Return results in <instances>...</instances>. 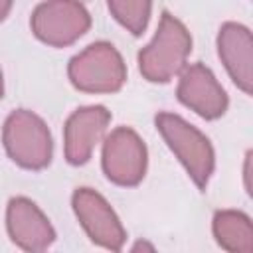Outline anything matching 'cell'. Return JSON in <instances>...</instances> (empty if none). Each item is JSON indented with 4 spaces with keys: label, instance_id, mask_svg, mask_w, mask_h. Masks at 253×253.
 Listing matches in <instances>:
<instances>
[{
    "label": "cell",
    "instance_id": "obj_7",
    "mask_svg": "<svg viewBox=\"0 0 253 253\" xmlns=\"http://www.w3.org/2000/svg\"><path fill=\"white\" fill-rule=\"evenodd\" d=\"M73 213L87 233V237L107 249V251H121L126 241V231L111 208V204L93 188H77L71 196Z\"/></svg>",
    "mask_w": 253,
    "mask_h": 253
},
{
    "label": "cell",
    "instance_id": "obj_15",
    "mask_svg": "<svg viewBox=\"0 0 253 253\" xmlns=\"http://www.w3.org/2000/svg\"><path fill=\"white\" fill-rule=\"evenodd\" d=\"M144 247H146V249H150V251H152V249H154V247H152V245H148V243H140V241H138V243H136V245H134V247H132V251H136V249H144Z\"/></svg>",
    "mask_w": 253,
    "mask_h": 253
},
{
    "label": "cell",
    "instance_id": "obj_12",
    "mask_svg": "<svg viewBox=\"0 0 253 253\" xmlns=\"http://www.w3.org/2000/svg\"><path fill=\"white\" fill-rule=\"evenodd\" d=\"M211 233L217 245L225 251H253V223L251 217L239 210H217L211 217Z\"/></svg>",
    "mask_w": 253,
    "mask_h": 253
},
{
    "label": "cell",
    "instance_id": "obj_14",
    "mask_svg": "<svg viewBox=\"0 0 253 253\" xmlns=\"http://www.w3.org/2000/svg\"><path fill=\"white\" fill-rule=\"evenodd\" d=\"M12 4H14V0H0V22L6 20V16L12 10Z\"/></svg>",
    "mask_w": 253,
    "mask_h": 253
},
{
    "label": "cell",
    "instance_id": "obj_9",
    "mask_svg": "<svg viewBox=\"0 0 253 253\" xmlns=\"http://www.w3.org/2000/svg\"><path fill=\"white\" fill-rule=\"evenodd\" d=\"M111 123V111L103 105L75 109L63 125V156L71 166H83L91 160L95 146L105 138Z\"/></svg>",
    "mask_w": 253,
    "mask_h": 253
},
{
    "label": "cell",
    "instance_id": "obj_1",
    "mask_svg": "<svg viewBox=\"0 0 253 253\" xmlns=\"http://www.w3.org/2000/svg\"><path fill=\"white\" fill-rule=\"evenodd\" d=\"M190 53L192 36L188 28L164 10L152 42L138 51V69L150 83H168L186 67Z\"/></svg>",
    "mask_w": 253,
    "mask_h": 253
},
{
    "label": "cell",
    "instance_id": "obj_17",
    "mask_svg": "<svg viewBox=\"0 0 253 253\" xmlns=\"http://www.w3.org/2000/svg\"><path fill=\"white\" fill-rule=\"evenodd\" d=\"M79 2H85V0H79Z\"/></svg>",
    "mask_w": 253,
    "mask_h": 253
},
{
    "label": "cell",
    "instance_id": "obj_6",
    "mask_svg": "<svg viewBox=\"0 0 253 253\" xmlns=\"http://www.w3.org/2000/svg\"><path fill=\"white\" fill-rule=\"evenodd\" d=\"M101 168L109 182L121 188L138 186L148 168V150L130 126H117L103 138Z\"/></svg>",
    "mask_w": 253,
    "mask_h": 253
},
{
    "label": "cell",
    "instance_id": "obj_2",
    "mask_svg": "<svg viewBox=\"0 0 253 253\" xmlns=\"http://www.w3.org/2000/svg\"><path fill=\"white\" fill-rule=\"evenodd\" d=\"M154 125L192 182L204 192L215 168V152L210 138L176 113H158L154 117Z\"/></svg>",
    "mask_w": 253,
    "mask_h": 253
},
{
    "label": "cell",
    "instance_id": "obj_13",
    "mask_svg": "<svg viewBox=\"0 0 253 253\" xmlns=\"http://www.w3.org/2000/svg\"><path fill=\"white\" fill-rule=\"evenodd\" d=\"M111 16L132 36H142L148 26L152 0H107Z\"/></svg>",
    "mask_w": 253,
    "mask_h": 253
},
{
    "label": "cell",
    "instance_id": "obj_10",
    "mask_svg": "<svg viewBox=\"0 0 253 253\" xmlns=\"http://www.w3.org/2000/svg\"><path fill=\"white\" fill-rule=\"evenodd\" d=\"M6 231L12 243L28 253L45 251L57 237L47 215L26 196L10 198L6 206Z\"/></svg>",
    "mask_w": 253,
    "mask_h": 253
},
{
    "label": "cell",
    "instance_id": "obj_5",
    "mask_svg": "<svg viewBox=\"0 0 253 253\" xmlns=\"http://www.w3.org/2000/svg\"><path fill=\"white\" fill-rule=\"evenodd\" d=\"M34 36L49 47H67L91 28V14L79 0H43L30 18Z\"/></svg>",
    "mask_w": 253,
    "mask_h": 253
},
{
    "label": "cell",
    "instance_id": "obj_4",
    "mask_svg": "<svg viewBox=\"0 0 253 253\" xmlns=\"http://www.w3.org/2000/svg\"><path fill=\"white\" fill-rule=\"evenodd\" d=\"M67 77L81 93L107 95L123 89L126 63L111 42H93L67 63Z\"/></svg>",
    "mask_w": 253,
    "mask_h": 253
},
{
    "label": "cell",
    "instance_id": "obj_11",
    "mask_svg": "<svg viewBox=\"0 0 253 253\" xmlns=\"http://www.w3.org/2000/svg\"><path fill=\"white\" fill-rule=\"evenodd\" d=\"M217 55L231 81L245 95L253 91V38L239 22H225L217 32Z\"/></svg>",
    "mask_w": 253,
    "mask_h": 253
},
{
    "label": "cell",
    "instance_id": "obj_3",
    "mask_svg": "<svg viewBox=\"0 0 253 253\" xmlns=\"http://www.w3.org/2000/svg\"><path fill=\"white\" fill-rule=\"evenodd\" d=\"M2 144L14 164L32 172L47 168L53 156V138L45 121L28 109H16L6 117Z\"/></svg>",
    "mask_w": 253,
    "mask_h": 253
},
{
    "label": "cell",
    "instance_id": "obj_16",
    "mask_svg": "<svg viewBox=\"0 0 253 253\" xmlns=\"http://www.w3.org/2000/svg\"><path fill=\"white\" fill-rule=\"evenodd\" d=\"M4 97V77H2V69H0V101Z\"/></svg>",
    "mask_w": 253,
    "mask_h": 253
},
{
    "label": "cell",
    "instance_id": "obj_8",
    "mask_svg": "<svg viewBox=\"0 0 253 253\" xmlns=\"http://www.w3.org/2000/svg\"><path fill=\"white\" fill-rule=\"evenodd\" d=\"M178 101L206 121H215L225 115L229 97L213 71L204 63H190L178 73Z\"/></svg>",
    "mask_w": 253,
    "mask_h": 253
}]
</instances>
